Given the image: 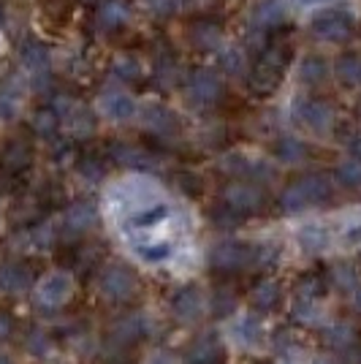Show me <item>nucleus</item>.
Returning a JSON list of instances; mask_svg holds the SVG:
<instances>
[{"instance_id":"obj_1","label":"nucleus","mask_w":361,"mask_h":364,"mask_svg":"<svg viewBox=\"0 0 361 364\" xmlns=\"http://www.w3.org/2000/svg\"><path fill=\"white\" fill-rule=\"evenodd\" d=\"M288 65H291V49L283 44H271V46H264L261 52H258V60L253 65V71H250V79H247V85H250V92L253 95H271V92L280 87V82H283V76H286Z\"/></svg>"},{"instance_id":"obj_2","label":"nucleus","mask_w":361,"mask_h":364,"mask_svg":"<svg viewBox=\"0 0 361 364\" xmlns=\"http://www.w3.org/2000/svg\"><path fill=\"white\" fill-rule=\"evenodd\" d=\"M331 198V180L326 174H307V177H299L288 185L286 191L280 193L277 204L286 215H296L304 213L310 207H318V204H326Z\"/></svg>"},{"instance_id":"obj_3","label":"nucleus","mask_w":361,"mask_h":364,"mask_svg":"<svg viewBox=\"0 0 361 364\" xmlns=\"http://www.w3.org/2000/svg\"><path fill=\"white\" fill-rule=\"evenodd\" d=\"M98 294L112 304H128L139 296V274L128 264H106L98 272Z\"/></svg>"},{"instance_id":"obj_4","label":"nucleus","mask_w":361,"mask_h":364,"mask_svg":"<svg viewBox=\"0 0 361 364\" xmlns=\"http://www.w3.org/2000/svg\"><path fill=\"white\" fill-rule=\"evenodd\" d=\"M256 250L258 245L228 240L212 247L210 267L217 274H239L244 269H256Z\"/></svg>"},{"instance_id":"obj_5","label":"nucleus","mask_w":361,"mask_h":364,"mask_svg":"<svg viewBox=\"0 0 361 364\" xmlns=\"http://www.w3.org/2000/svg\"><path fill=\"white\" fill-rule=\"evenodd\" d=\"M220 201L226 204L228 210L247 218V215H261L266 210V193L264 188L253 180H231L220 191Z\"/></svg>"},{"instance_id":"obj_6","label":"nucleus","mask_w":361,"mask_h":364,"mask_svg":"<svg viewBox=\"0 0 361 364\" xmlns=\"http://www.w3.org/2000/svg\"><path fill=\"white\" fill-rule=\"evenodd\" d=\"M310 33L320 41H345L353 33V14L347 9H323L310 19Z\"/></svg>"},{"instance_id":"obj_7","label":"nucleus","mask_w":361,"mask_h":364,"mask_svg":"<svg viewBox=\"0 0 361 364\" xmlns=\"http://www.w3.org/2000/svg\"><path fill=\"white\" fill-rule=\"evenodd\" d=\"M293 120L299 128L310 131V134H326L334 122V112L326 101L320 98H307L301 95L293 101Z\"/></svg>"},{"instance_id":"obj_8","label":"nucleus","mask_w":361,"mask_h":364,"mask_svg":"<svg viewBox=\"0 0 361 364\" xmlns=\"http://www.w3.org/2000/svg\"><path fill=\"white\" fill-rule=\"evenodd\" d=\"M185 92H188V101L190 104H196L201 109H210L215 104H220V98H223V82L210 68H198V71H193V74L188 76Z\"/></svg>"},{"instance_id":"obj_9","label":"nucleus","mask_w":361,"mask_h":364,"mask_svg":"<svg viewBox=\"0 0 361 364\" xmlns=\"http://www.w3.org/2000/svg\"><path fill=\"white\" fill-rule=\"evenodd\" d=\"M71 291H74V283H71L68 274L52 272L38 283L36 302H38V307H44V310H60L63 304L71 299Z\"/></svg>"},{"instance_id":"obj_10","label":"nucleus","mask_w":361,"mask_h":364,"mask_svg":"<svg viewBox=\"0 0 361 364\" xmlns=\"http://www.w3.org/2000/svg\"><path fill=\"white\" fill-rule=\"evenodd\" d=\"M141 337H144V318L125 316V318H120L109 329V334H106V348L112 350L114 356H122V353H128V350L134 348Z\"/></svg>"},{"instance_id":"obj_11","label":"nucleus","mask_w":361,"mask_h":364,"mask_svg":"<svg viewBox=\"0 0 361 364\" xmlns=\"http://www.w3.org/2000/svg\"><path fill=\"white\" fill-rule=\"evenodd\" d=\"M106 152H109V158H112L117 166L134 168V171H152V168L158 166V158H155L147 147H141V144H131V141H112Z\"/></svg>"},{"instance_id":"obj_12","label":"nucleus","mask_w":361,"mask_h":364,"mask_svg":"<svg viewBox=\"0 0 361 364\" xmlns=\"http://www.w3.org/2000/svg\"><path fill=\"white\" fill-rule=\"evenodd\" d=\"M95 226H98V207L92 201H87V198L74 201L65 210V215H63V231L68 237H85Z\"/></svg>"},{"instance_id":"obj_13","label":"nucleus","mask_w":361,"mask_h":364,"mask_svg":"<svg viewBox=\"0 0 361 364\" xmlns=\"http://www.w3.org/2000/svg\"><path fill=\"white\" fill-rule=\"evenodd\" d=\"M223 359H226V350L215 332L198 334L185 350V364H223Z\"/></svg>"},{"instance_id":"obj_14","label":"nucleus","mask_w":361,"mask_h":364,"mask_svg":"<svg viewBox=\"0 0 361 364\" xmlns=\"http://www.w3.org/2000/svg\"><path fill=\"white\" fill-rule=\"evenodd\" d=\"M141 125H144L150 134H155V136H161V139L177 136V131H180L177 114H174L171 109L158 107V104H150V107L141 109Z\"/></svg>"},{"instance_id":"obj_15","label":"nucleus","mask_w":361,"mask_h":364,"mask_svg":"<svg viewBox=\"0 0 361 364\" xmlns=\"http://www.w3.org/2000/svg\"><path fill=\"white\" fill-rule=\"evenodd\" d=\"M201 310H204V299L196 286H182L171 296V313L180 323H196L201 318Z\"/></svg>"},{"instance_id":"obj_16","label":"nucleus","mask_w":361,"mask_h":364,"mask_svg":"<svg viewBox=\"0 0 361 364\" xmlns=\"http://www.w3.org/2000/svg\"><path fill=\"white\" fill-rule=\"evenodd\" d=\"M0 164H3V171L9 177H19L22 171H28L33 164V147L22 139H14L6 144V150L0 155Z\"/></svg>"},{"instance_id":"obj_17","label":"nucleus","mask_w":361,"mask_h":364,"mask_svg":"<svg viewBox=\"0 0 361 364\" xmlns=\"http://www.w3.org/2000/svg\"><path fill=\"white\" fill-rule=\"evenodd\" d=\"M283 299V286L274 277H261L250 289V304L256 313H271Z\"/></svg>"},{"instance_id":"obj_18","label":"nucleus","mask_w":361,"mask_h":364,"mask_svg":"<svg viewBox=\"0 0 361 364\" xmlns=\"http://www.w3.org/2000/svg\"><path fill=\"white\" fill-rule=\"evenodd\" d=\"M33 286V272L22 261H9L0 267V291L6 294H25Z\"/></svg>"},{"instance_id":"obj_19","label":"nucleus","mask_w":361,"mask_h":364,"mask_svg":"<svg viewBox=\"0 0 361 364\" xmlns=\"http://www.w3.org/2000/svg\"><path fill=\"white\" fill-rule=\"evenodd\" d=\"M101 256H104V245L82 242V245H74V247H68V253L63 256V261H65V267H68V269H76V272H87V269H95V267H98Z\"/></svg>"},{"instance_id":"obj_20","label":"nucleus","mask_w":361,"mask_h":364,"mask_svg":"<svg viewBox=\"0 0 361 364\" xmlns=\"http://www.w3.org/2000/svg\"><path fill=\"white\" fill-rule=\"evenodd\" d=\"M101 112H104L109 120L122 122V120H131L136 114V101L122 90H112L106 92L101 98Z\"/></svg>"},{"instance_id":"obj_21","label":"nucleus","mask_w":361,"mask_h":364,"mask_svg":"<svg viewBox=\"0 0 361 364\" xmlns=\"http://www.w3.org/2000/svg\"><path fill=\"white\" fill-rule=\"evenodd\" d=\"M128 14H131L128 0H104L101 9H98V14H95V22H98L101 31L112 33L128 22Z\"/></svg>"},{"instance_id":"obj_22","label":"nucleus","mask_w":361,"mask_h":364,"mask_svg":"<svg viewBox=\"0 0 361 364\" xmlns=\"http://www.w3.org/2000/svg\"><path fill=\"white\" fill-rule=\"evenodd\" d=\"M274 158L280 164H288V166H296V164H304L310 158V147L296 136H283L277 139L274 144Z\"/></svg>"},{"instance_id":"obj_23","label":"nucleus","mask_w":361,"mask_h":364,"mask_svg":"<svg viewBox=\"0 0 361 364\" xmlns=\"http://www.w3.org/2000/svg\"><path fill=\"white\" fill-rule=\"evenodd\" d=\"M250 19H253V28L271 31V28H277L286 19V6H283V0H264V3L256 6V11H253Z\"/></svg>"},{"instance_id":"obj_24","label":"nucleus","mask_w":361,"mask_h":364,"mask_svg":"<svg viewBox=\"0 0 361 364\" xmlns=\"http://www.w3.org/2000/svg\"><path fill=\"white\" fill-rule=\"evenodd\" d=\"M326 76H329V63H326V58H320V55H307V58L299 63V82L301 85H307V87H318V85H323V82H326Z\"/></svg>"},{"instance_id":"obj_25","label":"nucleus","mask_w":361,"mask_h":364,"mask_svg":"<svg viewBox=\"0 0 361 364\" xmlns=\"http://www.w3.org/2000/svg\"><path fill=\"white\" fill-rule=\"evenodd\" d=\"M320 340H323V346L331 348L334 353H343V350L350 348L359 337H356V329L347 326V323H331V326H326V329L320 332Z\"/></svg>"},{"instance_id":"obj_26","label":"nucleus","mask_w":361,"mask_h":364,"mask_svg":"<svg viewBox=\"0 0 361 364\" xmlns=\"http://www.w3.org/2000/svg\"><path fill=\"white\" fill-rule=\"evenodd\" d=\"M190 41H193L196 49L210 52V49H217V44L223 41V31H220V25H217V22L201 19V22H196V25L190 28Z\"/></svg>"},{"instance_id":"obj_27","label":"nucleus","mask_w":361,"mask_h":364,"mask_svg":"<svg viewBox=\"0 0 361 364\" xmlns=\"http://www.w3.org/2000/svg\"><path fill=\"white\" fill-rule=\"evenodd\" d=\"M63 122L68 125L71 136H76V139H87L95 134V114H92L90 109L79 107V104H74V109L63 117Z\"/></svg>"},{"instance_id":"obj_28","label":"nucleus","mask_w":361,"mask_h":364,"mask_svg":"<svg viewBox=\"0 0 361 364\" xmlns=\"http://www.w3.org/2000/svg\"><path fill=\"white\" fill-rule=\"evenodd\" d=\"M329 289V280H326V272H307L296 280V299H320Z\"/></svg>"},{"instance_id":"obj_29","label":"nucleus","mask_w":361,"mask_h":364,"mask_svg":"<svg viewBox=\"0 0 361 364\" xmlns=\"http://www.w3.org/2000/svg\"><path fill=\"white\" fill-rule=\"evenodd\" d=\"M112 76L122 85H134L141 79V60L134 55H117L112 63Z\"/></svg>"},{"instance_id":"obj_30","label":"nucleus","mask_w":361,"mask_h":364,"mask_svg":"<svg viewBox=\"0 0 361 364\" xmlns=\"http://www.w3.org/2000/svg\"><path fill=\"white\" fill-rule=\"evenodd\" d=\"M60 114L55 112L52 107H46V109H38L36 114H33V120H31V128H33V134L36 136H41V139H52L55 134H58V128H60Z\"/></svg>"},{"instance_id":"obj_31","label":"nucleus","mask_w":361,"mask_h":364,"mask_svg":"<svg viewBox=\"0 0 361 364\" xmlns=\"http://www.w3.org/2000/svg\"><path fill=\"white\" fill-rule=\"evenodd\" d=\"M19 58H22V65H25V68L41 74V71H46V65H49V49H46L41 41H28V44L22 46Z\"/></svg>"},{"instance_id":"obj_32","label":"nucleus","mask_w":361,"mask_h":364,"mask_svg":"<svg viewBox=\"0 0 361 364\" xmlns=\"http://www.w3.org/2000/svg\"><path fill=\"white\" fill-rule=\"evenodd\" d=\"M76 171L87 182H101L106 177V164L101 155L85 152V155H79V161H76Z\"/></svg>"},{"instance_id":"obj_33","label":"nucleus","mask_w":361,"mask_h":364,"mask_svg":"<svg viewBox=\"0 0 361 364\" xmlns=\"http://www.w3.org/2000/svg\"><path fill=\"white\" fill-rule=\"evenodd\" d=\"M210 310L215 318H228L237 310V294H234V289H228V286L215 289V294H212L210 299Z\"/></svg>"},{"instance_id":"obj_34","label":"nucleus","mask_w":361,"mask_h":364,"mask_svg":"<svg viewBox=\"0 0 361 364\" xmlns=\"http://www.w3.org/2000/svg\"><path fill=\"white\" fill-rule=\"evenodd\" d=\"M217 168H220L223 174H228V177H234V180H237V177H250L253 161H247L239 152H231V155H223V158H220Z\"/></svg>"},{"instance_id":"obj_35","label":"nucleus","mask_w":361,"mask_h":364,"mask_svg":"<svg viewBox=\"0 0 361 364\" xmlns=\"http://www.w3.org/2000/svg\"><path fill=\"white\" fill-rule=\"evenodd\" d=\"M320 316H323V310H320L318 299H296L293 304V321L301 326H316Z\"/></svg>"},{"instance_id":"obj_36","label":"nucleus","mask_w":361,"mask_h":364,"mask_svg":"<svg viewBox=\"0 0 361 364\" xmlns=\"http://www.w3.org/2000/svg\"><path fill=\"white\" fill-rule=\"evenodd\" d=\"M337 182L343 188H361V155H353L337 166Z\"/></svg>"},{"instance_id":"obj_37","label":"nucleus","mask_w":361,"mask_h":364,"mask_svg":"<svg viewBox=\"0 0 361 364\" xmlns=\"http://www.w3.org/2000/svg\"><path fill=\"white\" fill-rule=\"evenodd\" d=\"M337 74H340V79H343L345 85H350V87L361 85V58L359 55H353V52L343 55L340 63H337Z\"/></svg>"},{"instance_id":"obj_38","label":"nucleus","mask_w":361,"mask_h":364,"mask_svg":"<svg viewBox=\"0 0 361 364\" xmlns=\"http://www.w3.org/2000/svg\"><path fill=\"white\" fill-rule=\"evenodd\" d=\"M326 280H329V286L340 291H350L359 280H356V272L347 267V264H337V267H331L329 272H326Z\"/></svg>"},{"instance_id":"obj_39","label":"nucleus","mask_w":361,"mask_h":364,"mask_svg":"<svg viewBox=\"0 0 361 364\" xmlns=\"http://www.w3.org/2000/svg\"><path fill=\"white\" fill-rule=\"evenodd\" d=\"M210 220L217 228H226V231H228V228H237L242 223L239 215L234 213V210H228L223 201H217V204H215V207L210 210Z\"/></svg>"},{"instance_id":"obj_40","label":"nucleus","mask_w":361,"mask_h":364,"mask_svg":"<svg viewBox=\"0 0 361 364\" xmlns=\"http://www.w3.org/2000/svg\"><path fill=\"white\" fill-rule=\"evenodd\" d=\"M217 65L226 71V74H231V76H239L242 71H244V58H242V52L239 49H223L220 52V60H217Z\"/></svg>"},{"instance_id":"obj_41","label":"nucleus","mask_w":361,"mask_h":364,"mask_svg":"<svg viewBox=\"0 0 361 364\" xmlns=\"http://www.w3.org/2000/svg\"><path fill=\"white\" fill-rule=\"evenodd\" d=\"M155 79H158L161 87H171L177 82V63H174V58H168V60L161 58L155 63Z\"/></svg>"},{"instance_id":"obj_42","label":"nucleus","mask_w":361,"mask_h":364,"mask_svg":"<svg viewBox=\"0 0 361 364\" xmlns=\"http://www.w3.org/2000/svg\"><path fill=\"white\" fill-rule=\"evenodd\" d=\"M177 188H180L185 196L196 198L204 185H201V180H198L193 171H182V174H177Z\"/></svg>"},{"instance_id":"obj_43","label":"nucleus","mask_w":361,"mask_h":364,"mask_svg":"<svg viewBox=\"0 0 361 364\" xmlns=\"http://www.w3.org/2000/svg\"><path fill=\"white\" fill-rule=\"evenodd\" d=\"M144 3L158 16H174L182 9V0H144Z\"/></svg>"},{"instance_id":"obj_44","label":"nucleus","mask_w":361,"mask_h":364,"mask_svg":"<svg viewBox=\"0 0 361 364\" xmlns=\"http://www.w3.org/2000/svg\"><path fill=\"white\" fill-rule=\"evenodd\" d=\"M168 215V210H166L163 204H155V207H150L147 213H139L134 218V226H155L161 218H166Z\"/></svg>"},{"instance_id":"obj_45","label":"nucleus","mask_w":361,"mask_h":364,"mask_svg":"<svg viewBox=\"0 0 361 364\" xmlns=\"http://www.w3.org/2000/svg\"><path fill=\"white\" fill-rule=\"evenodd\" d=\"M25 348L31 350L33 356H44L46 350H49V337L44 332H31L28 340H25Z\"/></svg>"},{"instance_id":"obj_46","label":"nucleus","mask_w":361,"mask_h":364,"mask_svg":"<svg viewBox=\"0 0 361 364\" xmlns=\"http://www.w3.org/2000/svg\"><path fill=\"white\" fill-rule=\"evenodd\" d=\"M239 334L247 340V343H256L258 334H261V326H258V321H253V316L250 318H244L239 323Z\"/></svg>"},{"instance_id":"obj_47","label":"nucleus","mask_w":361,"mask_h":364,"mask_svg":"<svg viewBox=\"0 0 361 364\" xmlns=\"http://www.w3.org/2000/svg\"><path fill=\"white\" fill-rule=\"evenodd\" d=\"M16 323L14 318L6 313V310H0V343H6V340H11V334H14Z\"/></svg>"},{"instance_id":"obj_48","label":"nucleus","mask_w":361,"mask_h":364,"mask_svg":"<svg viewBox=\"0 0 361 364\" xmlns=\"http://www.w3.org/2000/svg\"><path fill=\"white\" fill-rule=\"evenodd\" d=\"M347 307H350V313H353V316H359V318H361V283H356V286L350 289Z\"/></svg>"},{"instance_id":"obj_49","label":"nucleus","mask_w":361,"mask_h":364,"mask_svg":"<svg viewBox=\"0 0 361 364\" xmlns=\"http://www.w3.org/2000/svg\"><path fill=\"white\" fill-rule=\"evenodd\" d=\"M16 112V104L11 98H6V95H0V120H6V117H11Z\"/></svg>"},{"instance_id":"obj_50","label":"nucleus","mask_w":361,"mask_h":364,"mask_svg":"<svg viewBox=\"0 0 361 364\" xmlns=\"http://www.w3.org/2000/svg\"><path fill=\"white\" fill-rule=\"evenodd\" d=\"M52 158H55V161H65V158H71V144H68V141H60V144H55V152H52Z\"/></svg>"},{"instance_id":"obj_51","label":"nucleus","mask_w":361,"mask_h":364,"mask_svg":"<svg viewBox=\"0 0 361 364\" xmlns=\"http://www.w3.org/2000/svg\"><path fill=\"white\" fill-rule=\"evenodd\" d=\"M141 253H144V256L147 258H152V261H155V258H163V256H168V253H171V247H168V245H155V250H141Z\"/></svg>"},{"instance_id":"obj_52","label":"nucleus","mask_w":361,"mask_h":364,"mask_svg":"<svg viewBox=\"0 0 361 364\" xmlns=\"http://www.w3.org/2000/svg\"><path fill=\"white\" fill-rule=\"evenodd\" d=\"M347 240H350V242H356V245L361 242V223H356V226L347 231Z\"/></svg>"},{"instance_id":"obj_53","label":"nucleus","mask_w":361,"mask_h":364,"mask_svg":"<svg viewBox=\"0 0 361 364\" xmlns=\"http://www.w3.org/2000/svg\"><path fill=\"white\" fill-rule=\"evenodd\" d=\"M299 6H323V3H334V0H296Z\"/></svg>"},{"instance_id":"obj_54","label":"nucleus","mask_w":361,"mask_h":364,"mask_svg":"<svg viewBox=\"0 0 361 364\" xmlns=\"http://www.w3.org/2000/svg\"><path fill=\"white\" fill-rule=\"evenodd\" d=\"M0 364H11V362H9V359H6V356H0Z\"/></svg>"},{"instance_id":"obj_55","label":"nucleus","mask_w":361,"mask_h":364,"mask_svg":"<svg viewBox=\"0 0 361 364\" xmlns=\"http://www.w3.org/2000/svg\"><path fill=\"white\" fill-rule=\"evenodd\" d=\"M0 22H3V9H0Z\"/></svg>"},{"instance_id":"obj_56","label":"nucleus","mask_w":361,"mask_h":364,"mask_svg":"<svg viewBox=\"0 0 361 364\" xmlns=\"http://www.w3.org/2000/svg\"><path fill=\"white\" fill-rule=\"evenodd\" d=\"M320 364H323V362H320Z\"/></svg>"}]
</instances>
